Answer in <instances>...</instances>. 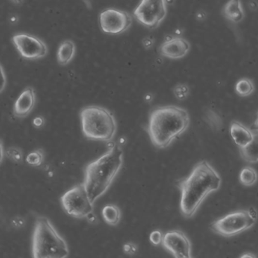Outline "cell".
Here are the masks:
<instances>
[{
  "mask_svg": "<svg viewBox=\"0 0 258 258\" xmlns=\"http://www.w3.org/2000/svg\"><path fill=\"white\" fill-rule=\"evenodd\" d=\"M1 70H2V75H3V81H4V82H3L2 84V91H4V88H5L6 84H7V82H6V78H5V73H4V68L1 67Z\"/></svg>",
  "mask_w": 258,
  "mask_h": 258,
  "instance_id": "d6a6232c",
  "label": "cell"
},
{
  "mask_svg": "<svg viewBox=\"0 0 258 258\" xmlns=\"http://www.w3.org/2000/svg\"><path fill=\"white\" fill-rule=\"evenodd\" d=\"M204 120L212 131H220L223 128V120L221 116L214 110L207 109L204 114Z\"/></svg>",
  "mask_w": 258,
  "mask_h": 258,
  "instance_id": "d6986e66",
  "label": "cell"
},
{
  "mask_svg": "<svg viewBox=\"0 0 258 258\" xmlns=\"http://www.w3.org/2000/svg\"><path fill=\"white\" fill-rule=\"evenodd\" d=\"M76 51V46L72 40H66L60 44L57 52V61L61 66L69 64L73 59Z\"/></svg>",
  "mask_w": 258,
  "mask_h": 258,
  "instance_id": "2e32d148",
  "label": "cell"
},
{
  "mask_svg": "<svg viewBox=\"0 0 258 258\" xmlns=\"http://www.w3.org/2000/svg\"><path fill=\"white\" fill-rule=\"evenodd\" d=\"M255 255L252 254V253H246V254L242 255L241 257H255Z\"/></svg>",
  "mask_w": 258,
  "mask_h": 258,
  "instance_id": "d590c367",
  "label": "cell"
},
{
  "mask_svg": "<svg viewBox=\"0 0 258 258\" xmlns=\"http://www.w3.org/2000/svg\"><path fill=\"white\" fill-rule=\"evenodd\" d=\"M13 41L21 55L27 59H40L47 55L46 43L35 36L29 34H16L13 37Z\"/></svg>",
  "mask_w": 258,
  "mask_h": 258,
  "instance_id": "30bf717a",
  "label": "cell"
},
{
  "mask_svg": "<svg viewBox=\"0 0 258 258\" xmlns=\"http://www.w3.org/2000/svg\"><path fill=\"white\" fill-rule=\"evenodd\" d=\"M44 152L42 149H36L26 157V162L33 167H40L44 161Z\"/></svg>",
  "mask_w": 258,
  "mask_h": 258,
  "instance_id": "7402d4cb",
  "label": "cell"
},
{
  "mask_svg": "<svg viewBox=\"0 0 258 258\" xmlns=\"http://www.w3.org/2000/svg\"><path fill=\"white\" fill-rule=\"evenodd\" d=\"M12 223H13V226H14V227L17 228V229H19V228L23 227L24 225H25V220L22 218V217H16L13 219Z\"/></svg>",
  "mask_w": 258,
  "mask_h": 258,
  "instance_id": "83f0119b",
  "label": "cell"
},
{
  "mask_svg": "<svg viewBox=\"0 0 258 258\" xmlns=\"http://www.w3.org/2000/svg\"><path fill=\"white\" fill-rule=\"evenodd\" d=\"M6 156L8 158L10 161L16 164H21L23 161L24 155L22 149L18 147L8 148L6 151Z\"/></svg>",
  "mask_w": 258,
  "mask_h": 258,
  "instance_id": "603a6c76",
  "label": "cell"
},
{
  "mask_svg": "<svg viewBox=\"0 0 258 258\" xmlns=\"http://www.w3.org/2000/svg\"><path fill=\"white\" fill-rule=\"evenodd\" d=\"M191 45L188 40L181 37L167 36L160 46L159 52L164 57L170 59L184 58L190 51Z\"/></svg>",
  "mask_w": 258,
  "mask_h": 258,
  "instance_id": "7c38bea8",
  "label": "cell"
},
{
  "mask_svg": "<svg viewBox=\"0 0 258 258\" xmlns=\"http://www.w3.org/2000/svg\"><path fill=\"white\" fill-rule=\"evenodd\" d=\"M44 124V118L42 116H37L33 120V125H34V127L37 128V129L43 127Z\"/></svg>",
  "mask_w": 258,
  "mask_h": 258,
  "instance_id": "4316f807",
  "label": "cell"
},
{
  "mask_svg": "<svg viewBox=\"0 0 258 258\" xmlns=\"http://www.w3.org/2000/svg\"><path fill=\"white\" fill-rule=\"evenodd\" d=\"M239 180L245 186H251L257 181V173L252 167H244L240 172Z\"/></svg>",
  "mask_w": 258,
  "mask_h": 258,
  "instance_id": "44dd1931",
  "label": "cell"
},
{
  "mask_svg": "<svg viewBox=\"0 0 258 258\" xmlns=\"http://www.w3.org/2000/svg\"><path fill=\"white\" fill-rule=\"evenodd\" d=\"M256 212L253 208L230 213L210 225L213 232L224 237L238 235L250 229L256 221Z\"/></svg>",
  "mask_w": 258,
  "mask_h": 258,
  "instance_id": "8992f818",
  "label": "cell"
},
{
  "mask_svg": "<svg viewBox=\"0 0 258 258\" xmlns=\"http://www.w3.org/2000/svg\"><path fill=\"white\" fill-rule=\"evenodd\" d=\"M223 15L233 23H239L243 21L244 12L241 0H229L223 7Z\"/></svg>",
  "mask_w": 258,
  "mask_h": 258,
  "instance_id": "9a60e30c",
  "label": "cell"
},
{
  "mask_svg": "<svg viewBox=\"0 0 258 258\" xmlns=\"http://www.w3.org/2000/svg\"><path fill=\"white\" fill-rule=\"evenodd\" d=\"M143 45L145 49H151L154 45V39L151 37H145L143 40Z\"/></svg>",
  "mask_w": 258,
  "mask_h": 258,
  "instance_id": "f1b7e54d",
  "label": "cell"
},
{
  "mask_svg": "<svg viewBox=\"0 0 258 258\" xmlns=\"http://www.w3.org/2000/svg\"><path fill=\"white\" fill-rule=\"evenodd\" d=\"M102 217L107 224L115 226L120 223L121 211L116 205H107L102 208Z\"/></svg>",
  "mask_w": 258,
  "mask_h": 258,
  "instance_id": "ac0fdd59",
  "label": "cell"
},
{
  "mask_svg": "<svg viewBox=\"0 0 258 258\" xmlns=\"http://www.w3.org/2000/svg\"><path fill=\"white\" fill-rule=\"evenodd\" d=\"M235 89L238 96L246 97L251 95L254 91V84L249 78H241L237 81Z\"/></svg>",
  "mask_w": 258,
  "mask_h": 258,
  "instance_id": "ffe728a7",
  "label": "cell"
},
{
  "mask_svg": "<svg viewBox=\"0 0 258 258\" xmlns=\"http://www.w3.org/2000/svg\"><path fill=\"white\" fill-rule=\"evenodd\" d=\"M123 163V149L115 143L86 166L83 183L93 204L108 191L121 170Z\"/></svg>",
  "mask_w": 258,
  "mask_h": 258,
  "instance_id": "7a4b0ae2",
  "label": "cell"
},
{
  "mask_svg": "<svg viewBox=\"0 0 258 258\" xmlns=\"http://www.w3.org/2000/svg\"><path fill=\"white\" fill-rule=\"evenodd\" d=\"M87 221L90 223H92V224H96V223H98L99 220H98V217H96V214H95L94 211L90 213L87 215V217H86Z\"/></svg>",
  "mask_w": 258,
  "mask_h": 258,
  "instance_id": "f546056e",
  "label": "cell"
},
{
  "mask_svg": "<svg viewBox=\"0 0 258 258\" xmlns=\"http://www.w3.org/2000/svg\"><path fill=\"white\" fill-rule=\"evenodd\" d=\"M249 8L251 11H256L258 9V4L255 1H250L249 3Z\"/></svg>",
  "mask_w": 258,
  "mask_h": 258,
  "instance_id": "1f68e13d",
  "label": "cell"
},
{
  "mask_svg": "<svg viewBox=\"0 0 258 258\" xmlns=\"http://www.w3.org/2000/svg\"><path fill=\"white\" fill-rule=\"evenodd\" d=\"M220 185L221 178L214 167L208 161H199L188 176L176 181L181 191V214L185 218L192 217L205 198L218 190Z\"/></svg>",
  "mask_w": 258,
  "mask_h": 258,
  "instance_id": "6da1fadb",
  "label": "cell"
},
{
  "mask_svg": "<svg viewBox=\"0 0 258 258\" xmlns=\"http://www.w3.org/2000/svg\"><path fill=\"white\" fill-rule=\"evenodd\" d=\"M60 200L66 214L74 218H86L93 211L94 204L90 200L84 183L78 184L68 190Z\"/></svg>",
  "mask_w": 258,
  "mask_h": 258,
  "instance_id": "52a82bcc",
  "label": "cell"
},
{
  "mask_svg": "<svg viewBox=\"0 0 258 258\" xmlns=\"http://www.w3.org/2000/svg\"><path fill=\"white\" fill-rule=\"evenodd\" d=\"M166 0H141L134 12L136 20L146 28H158L167 16Z\"/></svg>",
  "mask_w": 258,
  "mask_h": 258,
  "instance_id": "ba28073f",
  "label": "cell"
},
{
  "mask_svg": "<svg viewBox=\"0 0 258 258\" xmlns=\"http://www.w3.org/2000/svg\"><path fill=\"white\" fill-rule=\"evenodd\" d=\"M230 134L232 140L238 147H243L248 144L253 137V131H250L247 126L233 120L230 125Z\"/></svg>",
  "mask_w": 258,
  "mask_h": 258,
  "instance_id": "5bb4252c",
  "label": "cell"
},
{
  "mask_svg": "<svg viewBox=\"0 0 258 258\" xmlns=\"http://www.w3.org/2000/svg\"><path fill=\"white\" fill-rule=\"evenodd\" d=\"M163 238H164V235L160 230H154L149 235L151 243L155 246L162 244Z\"/></svg>",
  "mask_w": 258,
  "mask_h": 258,
  "instance_id": "d4e9b609",
  "label": "cell"
},
{
  "mask_svg": "<svg viewBox=\"0 0 258 258\" xmlns=\"http://www.w3.org/2000/svg\"><path fill=\"white\" fill-rule=\"evenodd\" d=\"M35 105V90L33 87H27L16 99L13 107V114L17 118H25L31 114Z\"/></svg>",
  "mask_w": 258,
  "mask_h": 258,
  "instance_id": "4fadbf2b",
  "label": "cell"
},
{
  "mask_svg": "<svg viewBox=\"0 0 258 258\" xmlns=\"http://www.w3.org/2000/svg\"><path fill=\"white\" fill-rule=\"evenodd\" d=\"M196 18H197L199 21H204L207 18L206 13L204 11H199V13L196 14Z\"/></svg>",
  "mask_w": 258,
  "mask_h": 258,
  "instance_id": "4dcf8cb0",
  "label": "cell"
},
{
  "mask_svg": "<svg viewBox=\"0 0 258 258\" xmlns=\"http://www.w3.org/2000/svg\"><path fill=\"white\" fill-rule=\"evenodd\" d=\"M83 134L91 141L111 143L117 133V122L114 114L102 106L90 105L81 110Z\"/></svg>",
  "mask_w": 258,
  "mask_h": 258,
  "instance_id": "5b68a950",
  "label": "cell"
},
{
  "mask_svg": "<svg viewBox=\"0 0 258 258\" xmlns=\"http://www.w3.org/2000/svg\"><path fill=\"white\" fill-rule=\"evenodd\" d=\"M173 94L179 100H184L189 94V87L187 84H179L173 88Z\"/></svg>",
  "mask_w": 258,
  "mask_h": 258,
  "instance_id": "cb8c5ba5",
  "label": "cell"
},
{
  "mask_svg": "<svg viewBox=\"0 0 258 258\" xmlns=\"http://www.w3.org/2000/svg\"><path fill=\"white\" fill-rule=\"evenodd\" d=\"M15 5L22 6L23 4L24 0H10Z\"/></svg>",
  "mask_w": 258,
  "mask_h": 258,
  "instance_id": "836d02e7",
  "label": "cell"
},
{
  "mask_svg": "<svg viewBox=\"0 0 258 258\" xmlns=\"http://www.w3.org/2000/svg\"><path fill=\"white\" fill-rule=\"evenodd\" d=\"M253 128H254V131L258 132V115L256 120H255L254 123H253Z\"/></svg>",
  "mask_w": 258,
  "mask_h": 258,
  "instance_id": "e575fe53",
  "label": "cell"
},
{
  "mask_svg": "<svg viewBox=\"0 0 258 258\" xmlns=\"http://www.w3.org/2000/svg\"><path fill=\"white\" fill-rule=\"evenodd\" d=\"M133 17L127 12L116 9H106L99 16L101 29L105 34L118 35L129 29Z\"/></svg>",
  "mask_w": 258,
  "mask_h": 258,
  "instance_id": "9c48e42d",
  "label": "cell"
},
{
  "mask_svg": "<svg viewBox=\"0 0 258 258\" xmlns=\"http://www.w3.org/2000/svg\"><path fill=\"white\" fill-rule=\"evenodd\" d=\"M69 248L64 238L58 233L45 216L36 215L32 237V256L34 258H64Z\"/></svg>",
  "mask_w": 258,
  "mask_h": 258,
  "instance_id": "277c9868",
  "label": "cell"
},
{
  "mask_svg": "<svg viewBox=\"0 0 258 258\" xmlns=\"http://www.w3.org/2000/svg\"><path fill=\"white\" fill-rule=\"evenodd\" d=\"M188 111L175 105L158 107L149 114L147 133L157 149L168 147L189 125Z\"/></svg>",
  "mask_w": 258,
  "mask_h": 258,
  "instance_id": "3957f363",
  "label": "cell"
},
{
  "mask_svg": "<svg viewBox=\"0 0 258 258\" xmlns=\"http://www.w3.org/2000/svg\"><path fill=\"white\" fill-rule=\"evenodd\" d=\"M162 245L176 258L191 257V242L182 231L174 229L166 232Z\"/></svg>",
  "mask_w": 258,
  "mask_h": 258,
  "instance_id": "8fae6325",
  "label": "cell"
},
{
  "mask_svg": "<svg viewBox=\"0 0 258 258\" xmlns=\"http://www.w3.org/2000/svg\"><path fill=\"white\" fill-rule=\"evenodd\" d=\"M241 158L246 162H258V132L253 131V140L243 147H239Z\"/></svg>",
  "mask_w": 258,
  "mask_h": 258,
  "instance_id": "e0dca14e",
  "label": "cell"
},
{
  "mask_svg": "<svg viewBox=\"0 0 258 258\" xmlns=\"http://www.w3.org/2000/svg\"><path fill=\"white\" fill-rule=\"evenodd\" d=\"M137 250H138V247L135 243L126 242L123 245V251L124 252L125 254L133 256L137 253Z\"/></svg>",
  "mask_w": 258,
  "mask_h": 258,
  "instance_id": "484cf974",
  "label": "cell"
}]
</instances>
